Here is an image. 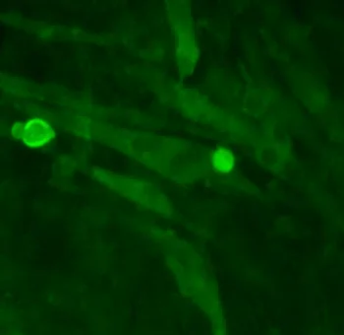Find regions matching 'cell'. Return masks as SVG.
Returning a JSON list of instances; mask_svg holds the SVG:
<instances>
[{
	"label": "cell",
	"instance_id": "obj_1",
	"mask_svg": "<svg viewBox=\"0 0 344 335\" xmlns=\"http://www.w3.org/2000/svg\"><path fill=\"white\" fill-rule=\"evenodd\" d=\"M54 137L51 128L41 119H32L24 128L22 138L31 147H40Z\"/></svg>",
	"mask_w": 344,
	"mask_h": 335
}]
</instances>
